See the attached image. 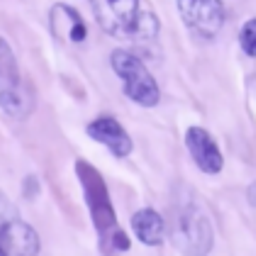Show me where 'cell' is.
<instances>
[{
    "label": "cell",
    "mask_w": 256,
    "mask_h": 256,
    "mask_svg": "<svg viewBox=\"0 0 256 256\" xmlns=\"http://www.w3.org/2000/svg\"><path fill=\"white\" fill-rule=\"evenodd\" d=\"M76 174H78L80 188L86 196L88 212L93 217V227L98 232V246L102 256H115L120 252L130 249V236L122 232L115 217V208L108 193V186L98 171L88 161H76Z\"/></svg>",
    "instance_id": "obj_1"
},
{
    "label": "cell",
    "mask_w": 256,
    "mask_h": 256,
    "mask_svg": "<svg viewBox=\"0 0 256 256\" xmlns=\"http://www.w3.org/2000/svg\"><path fill=\"white\" fill-rule=\"evenodd\" d=\"M98 24L110 37L154 40L158 34V18L144 0H90Z\"/></svg>",
    "instance_id": "obj_2"
},
{
    "label": "cell",
    "mask_w": 256,
    "mask_h": 256,
    "mask_svg": "<svg viewBox=\"0 0 256 256\" xmlns=\"http://www.w3.org/2000/svg\"><path fill=\"white\" fill-rule=\"evenodd\" d=\"M168 239L183 256H208L215 246V232L208 215L193 205H180L168 224Z\"/></svg>",
    "instance_id": "obj_3"
},
{
    "label": "cell",
    "mask_w": 256,
    "mask_h": 256,
    "mask_svg": "<svg viewBox=\"0 0 256 256\" xmlns=\"http://www.w3.org/2000/svg\"><path fill=\"white\" fill-rule=\"evenodd\" d=\"M110 66L122 80L124 96L139 108H156L161 102V88L146 64L130 49H115L110 54Z\"/></svg>",
    "instance_id": "obj_4"
},
{
    "label": "cell",
    "mask_w": 256,
    "mask_h": 256,
    "mask_svg": "<svg viewBox=\"0 0 256 256\" xmlns=\"http://www.w3.org/2000/svg\"><path fill=\"white\" fill-rule=\"evenodd\" d=\"M180 20L200 40H215L222 32L227 10L222 0H176Z\"/></svg>",
    "instance_id": "obj_5"
},
{
    "label": "cell",
    "mask_w": 256,
    "mask_h": 256,
    "mask_svg": "<svg viewBox=\"0 0 256 256\" xmlns=\"http://www.w3.org/2000/svg\"><path fill=\"white\" fill-rule=\"evenodd\" d=\"M0 232L8 239L12 256H40L42 242L32 224H27L10 205L0 210Z\"/></svg>",
    "instance_id": "obj_6"
},
{
    "label": "cell",
    "mask_w": 256,
    "mask_h": 256,
    "mask_svg": "<svg viewBox=\"0 0 256 256\" xmlns=\"http://www.w3.org/2000/svg\"><path fill=\"white\" fill-rule=\"evenodd\" d=\"M186 149L202 174H208V176L222 174V168H224L222 149L205 127H188L186 130Z\"/></svg>",
    "instance_id": "obj_7"
},
{
    "label": "cell",
    "mask_w": 256,
    "mask_h": 256,
    "mask_svg": "<svg viewBox=\"0 0 256 256\" xmlns=\"http://www.w3.org/2000/svg\"><path fill=\"white\" fill-rule=\"evenodd\" d=\"M86 134L93 142L102 144L115 158H127L134 152V142L130 137V132L110 115H100V118L90 120L86 127Z\"/></svg>",
    "instance_id": "obj_8"
},
{
    "label": "cell",
    "mask_w": 256,
    "mask_h": 256,
    "mask_svg": "<svg viewBox=\"0 0 256 256\" xmlns=\"http://www.w3.org/2000/svg\"><path fill=\"white\" fill-rule=\"evenodd\" d=\"M49 27L56 42L64 44H83L88 40V24L83 22L80 12L76 8L66 5V2H56L49 10Z\"/></svg>",
    "instance_id": "obj_9"
},
{
    "label": "cell",
    "mask_w": 256,
    "mask_h": 256,
    "mask_svg": "<svg viewBox=\"0 0 256 256\" xmlns=\"http://www.w3.org/2000/svg\"><path fill=\"white\" fill-rule=\"evenodd\" d=\"M132 232L144 246H158L168 236V224L154 208H142L132 215Z\"/></svg>",
    "instance_id": "obj_10"
},
{
    "label": "cell",
    "mask_w": 256,
    "mask_h": 256,
    "mask_svg": "<svg viewBox=\"0 0 256 256\" xmlns=\"http://www.w3.org/2000/svg\"><path fill=\"white\" fill-rule=\"evenodd\" d=\"M0 108L12 120H27L34 110V96L24 80L5 86V88H0Z\"/></svg>",
    "instance_id": "obj_11"
},
{
    "label": "cell",
    "mask_w": 256,
    "mask_h": 256,
    "mask_svg": "<svg viewBox=\"0 0 256 256\" xmlns=\"http://www.w3.org/2000/svg\"><path fill=\"white\" fill-rule=\"evenodd\" d=\"M20 80L22 74L20 66H18V56H15L12 46L5 42V37H0V88L20 83Z\"/></svg>",
    "instance_id": "obj_12"
},
{
    "label": "cell",
    "mask_w": 256,
    "mask_h": 256,
    "mask_svg": "<svg viewBox=\"0 0 256 256\" xmlns=\"http://www.w3.org/2000/svg\"><path fill=\"white\" fill-rule=\"evenodd\" d=\"M239 46L246 56L256 59V18L246 20L239 30Z\"/></svg>",
    "instance_id": "obj_13"
},
{
    "label": "cell",
    "mask_w": 256,
    "mask_h": 256,
    "mask_svg": "<svg viewBox=\"0 0 256 256\" xmlns=\"http://www.w3.org/2000/svg\"><path fill=\"white\" fill-rule=\"evenodd\" d=\"M0 256H12V249H10L8 239L2 236V232H0Z\"/></svg>",
    "instance_id": "obj_14"
},
{
    "label": "cell",
    "mask_w": 256,
    "mask_h": 256,
    "mask_svg": "<svg viewBox=\"0 0 256 256\" xmlns=\"http://www.w3.org/2000/svg\"><path fill=\"white\" fill-rule=\"evenodd\" d=\"M249 200H252V205H256V186L249 190Z\"/></svg>",
    "instance_id": "obj_15"
}]
</instances>
